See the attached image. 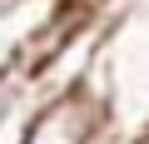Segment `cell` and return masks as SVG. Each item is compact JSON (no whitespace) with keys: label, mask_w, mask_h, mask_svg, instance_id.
I'll return each mask as SVG.
<instances>
[{"label":"cell","mask_w":149,"mask_h":144,"mask_svg":"<svg viewBox=\"0 0 149 144\" xmlns=\"http://www.w3.org/2000/svg\"><path fill=\"white\" fill-rule=\"evenodd\" d=\"M90 144H124V134H114V119H104L100 129H95V139Z\"/></svg>","instance_id":"2"},{"label":"cell","mask_w":149,"mask_h":144,"mask_svg":"<svg viewBox=\"0 0 149 144\" xmlns=\"http://www.w3.org/2000/svg\"><path fill=\"white\" fill-rule=\"evenodd\" d=\"M10 60H20V55H15V45H10V40H5V35H0V70H5V65H10Z\"/></svg>","instance_id":"3"},{"label":"cell","mask_w":149,"mask_h":144,"mask_svg":"<svg viewBox=\"0 0 149 144\" xmlns=\"http://www.w3.org/2000/svg\"><path fill=\"white\" fill-rule=\"evenodd\" d=\"M124 144H149V129H139V134H129Z\"/></svg>","instance_id":"4"},{"label":"cell","mask_w":149,"mask_h":144,"mask_svg":"<svg viewBox=\"0 0 149 144\" xmlns=\"http://www.w3.org/2000/svg\"><path fill=\"white\" fill-rule=\"evenodd\" d=\"M15 5H20V0H0V20H5V15H10Z\"/></svg>","instance_id":"5"},{"label":"cell","mask_w":149,"mask_h":144,"mask_svg":"<svg viewBox=\"0 0 149 144\" xmlns=\"http://www.w3.org/2000/svg\"><path fill=\"white\" fill-rule=\"evenodd\" d=\"M104 119H109L104 114V99L90 85H80V90L55 95V99L40 104V114L25 129V144H90Z\"/></svg>","instance_id":"1"}]
</instances>
